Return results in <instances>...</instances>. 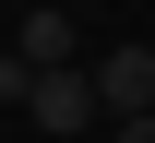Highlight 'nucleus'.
Masks as SVG:
<instances>
[{"mask_svg": "<svg viewBox=\"0 0 155 143\" xmlns=\"http://www.w3.org/2000/svg\"><path fill=\"white\" fill-rule=\"evenodd\" d=\"M24 107H36V131H48V143H84V131L107 119L96 72H36V96H24Z\"/></svg>", "mask_w": 155, "mask_h": 143, "instance_id": "1", "label": "nucleus"}, {"mask_svg": "<svg viewBox=\"0 0 155 143\" xmlns=\"http://www.w3.org/2000/svg\"><path fill=\"white\" fill-rule=\"evenodd\" d=\"M96 96H107V119H155V48H107Z\"/></svg>", "mask_w": 155, "mask_h": 143, "instance_id": "2", "label": "nucleus"}, {"mask_svg": "<svg viewBox=\"0 0 155 143\" xmlns=\"http://www.w3.org/2000/svg\"><path fill=\"white\" fill-rule=\"evenodd\" d=\"M12 48H24V60H36V72H72V12H48V0H36Z\"/></svg>", "mask_w": 155, "mask_h": 143, "instance_id": "3", "label": "nucleus"}, {"mask_svg": "<svg viewBox=\"0 0 155 143\" xmlns=\"http://www.w3.org/2000/svg\"><path fill=\"white\" fill-rule=\"evenodd\" d=\"M0 96H12V107L36 96V60H24V48H0Z\"/></svg>", "mask_w": 155, "mask_h": 143, "instance_id": "4", "label": "nucleus"}, {"mask_svg": "<svg viewBox=\"0 0 155 143\" xmlns=\"http://www.w3.org/2000/svg\"><path fill=\"white\" fill-rule=\"evenodd\" d=\"M119 143H155V119H119Z\"/></svg>", "mask_w": 155, "mask_h": 143, "instance_id": "5", "label": "nucleus"}]
</instances>
